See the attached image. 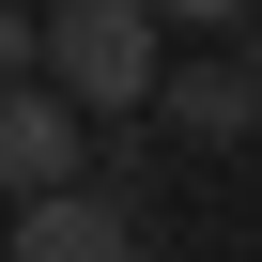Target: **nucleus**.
Segmentation results:
<instances>
[{"mask_svg":"<svg viewBox=\"0 0 262 262\" xmlns=\"http://www.w3.org/2000/svg\"><path fill=\"white\" fill-rule=\"evenodd\" d=\"M47 77L93 123H139L155 77H170V16H155V0H47Z\"/></svg>","mask_w":262,"mask_h":262,"instance_id":"nucleus-1","label":"nucleus"},{"mask_svg":"<svg viewBox=\"0 0 262 262\" xmlns=\"http://www.w3.org/2000/svg\"><path fill=\"white\" fill-rule=\"evenodd\" d=\"M0 185L47 201V185H93V108L62 77H0Z\"/></svg>","mask_w":262,"mask_h":262,"instance_id":"nucleus-2","label":"nucleus"},{"mask_svg":"<svg viewBox=\"0 0 262 262\" xmlns=\"http://www.w3.org/2000/svg\"><path fill=\"white\" fill-rule=\"evenodd\" d=\"M155 123L170 139H262V31H216L201 62L155 77Z\"/></svg>","mask_w":262,"mask_h":262,"instance_id":"nucleus-3","label":"nucleus"},{"mask_svg":"<svg viewBox=\"0 0 262 262\" xmlns=\"http://www.w3.org/2000/svg\"><path fill=\"white\" fill-rule=\"evenodd\" d=\"M16 262H139V201L123 185H47V201H16Z\"/></svg>","mask_w":262,"mask_h":262,"instance_id":"nucleus-4","label":"nucleus"},{"mask_svg":"<svg viewBox=\"0 0 262 262\" xmlns=\"http://www.w3.org/2000/svg\"><path fill=\"white\" fill-rule=\"evenodd\" d=\"M0 77H47V16H16V0H0Z\"/></svg>","mask_w":262,"mask_h":262,"instance_id":"nucleus-5","label":"nucleus"},{"mask_svg":"<svg viewBox=\"0 0 262 262\" xmlns=\"http://www.w3.org/2000/svg\"><path fill=\"white\" fill-rule=\"evenodd\" d=\"M155 16H170V31H247L262 0H155Z\"/></svg>","mask_w":262,"mask_h":262,"instance_id":"nucleus-6","label":"nucleus"},{"mask_svg":"<svg viewBox=\"0 0 262 262\" xmlns=\"http://www.w3.org/2000/svg\"><path fill=\"white\" fill-rule=\"evenodd\" d=\"M247 31H262V16H247Z\"/></svg>","mask_w":262,"mask_h":262,"instance_id":"nucleus-7","label":"nucleus"}]
</instances>
